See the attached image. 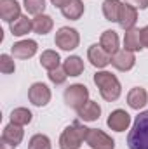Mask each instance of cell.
Segmentation results:
<instances>
[{"label": "cell", "instance_id": "5b68a950", "mask_svg": "<svg viewBox=\"0 0 148 149\" xmlns=\"http://www.w3.org/2000/svg\"><path fill=\"white\" fill-rule=\"evenodd\" d=\"M54 43L56 47H59L61 50H73L78 47L80 43V35L75 28L70 26H63L56 31V37H54Z\"/></svg>", "mask_w": 148, "mask_h": 149}, {"label": "cell", "instance_id": "6da1fadb", "mask_svg": "<svg viewBox=\"0 0 148 149\" xmlns=\"http://www.w3.org/2000/svg\"><path fill=\"white\" fill-rule=\"evenodd\" d=\"M94 83L99 88L101 97L108 102L117 101L122 94V87H120L118 78L115 74H111L110 71H98L94 74Z\"/></svg>", "mask_w": 148, "mask_h": 149}, {"label": "cell", "instance_id": "f1b7e54d", "mask_svg": "<svg viewBox=\"0 0 148 149\" xmlns=\"http://www.w3.org/2000/svg\"><path fill=\"white\" fill-rule=\"evenodd\" d=\"M49 80L52 81V83H56V85H61V83H65L66 81V78H68V74L65 73V70L63 68H58V70H52V71H49Z\"/></svg>", "mask_w": 148, "mask_h": 149}, {"label": "cell", "instance_id": "44dd1931", "mask_svg": "<svg viewBox=\"0 0 148 149\" xmlns=\"http://www.w3.org/2000/svg\"><path fill=\"white\" fill-rule=\"evenodd\" d=\"M61 14H63L66 19H72V21L80 19L82 14H84V3H82V0H70V2L61 9Z\"/></svg>", "mask_w": 148, "mask_h": 149}, {"label": "cell", "instance_id": "277c9868", "mask_svg": "<svg viewBox=\"0 0 148 149\" xmlns=\"http://www.w3.org/2000/svg\"><path fill=\"white\" fill-rule=\"evenodd\" d=\"M87 101H89V90H87V87L82 85V83L70 85V87L65 90V102H66L68 108H72L75 111H78Z\"/></svg>", "mask_w": 148, "mask_h": 149}, {"label": "cell", "instance_id": "2e32d148", "mask_svg": "<svg viewBox=\"0 0 148 149\" xmlns=\"http://www.w3.org/2000/svg\"><path fill=\"white\" fill-rule=\"evenodd\" d=\"M23 137H25V130H23V127H19V125H16V123H9V125L4 128V132H2V139H4L5 142H9V144L16 146V148H18V144L23 141Z\"/></svg>", "mask_w": 148, "mask_h": 149}, {"label": "cell", "instance_id": "cb8c5ba5", "mask_svg": "<svg viewBox=\"0 0 148 149\" xmlns=\"http://www.w3.org/2000/svg\"><path fill=\"white\" fill-rule=\"evenodd\" d=\"M59 63H61V59H59V54L56 50H44L42 56H40V64L47 71L58 70L59 68Z\"/></svg>", "mask_w": 148, "mask_h": 149}, {"label": "cell", "instance_id": "83f0119b", "mask_svg": "<svg viewBox=\"0 0 148 149\" xmlns=\"http://www.w3.org/2000/svg\"><path fill=\"white\" fill-rule=\"evenodd\" d=\"M0 71L4 74H11L16 71V64H14V57H11L9 54H2L0 56Z\"/></svg>", "mask_w": 148, "mask_h": 149}, {"label": "cell", "instance_id": "ffe728a7", "mask_svg": "<svg viewBox=\"0 0 148 149\" xmlns=\"http://www.w3.org/2000/svg\"><path fill=\"white\" fill-rule=\"evenodd\" d=\"M120 0H105L103 2V16L106 21L111 23H118V16H120V9H122Z\"/></svg>", "mask_w": 148, "mask_h": 149}, {"label": "cell", "instance_id": "ac0fdd59", "mask_svg": "<svg viewBox=\"0 0 148 149\" xmlns=\"http://www.w3.org/2000/svg\"><path fill=\"white\" fill-rule=\"evenodd\" d=\"M33 30V21L28 19V16H19L16 21L11 23V33L14 37H25Z\"/></svg>", "mask_w": 148, "mask_h": 149}, {"label": "cell", "instance_id": "d6986e66", "mask_svg": "<svg viewBox=\"0 0 148 149\" xmlns=\"http://www.w3.org/2000/svg\"><path fill=\"white\" fill-rule=\"evenodd\" d=\"M99 45H101L108 54L113 56V54L118 50V35H117V31H113V30L103 31V33H101V38H99Z\"/></svg>", "mask_w": 148, "mask_h": 149}, {"label": "cell", "instance_id": "9c48e42d", "mask_svg": "<svg viewBox=\"0 0 148 149\" xmlns=\"http://www.w3.org/2000/svg\"><path fill=\"white\" fill-rule=\"evenodd\" d=\"M136 64V56L134 52L131 50H117L113 56H111V66L118 71H129L132 70Z\"/></svg>", "mask_w": 148, "mask_h": 149}, {"label": "cell", "instance_id": "484cf974", "mask_svg": "<svg viewBox=\"0 0 148 149\" xmlns=\"http://www.w3.org/2000/svg\"><path fill=\"white\" fill-rule=\"evenodd\" d=\"M23 5L32 16H40L45 10V0H23Z\"/></svg>", "mask_w": 148, "mask_h": 149}, {"label": "cell", "instance_id": "603a6c76", "mask_svg": "<svg viewBox=\"0 0 148 149\" xmlns=\"http://www.w3.org/2000/svg\"><path fill=\"white\" fill-rule=\"evenodd\" d=\"M52 26H54V21H52V17L47 16V14L35 16V19H33V31H35L37 35H47V33L52 30Z\"/></svg>", "mask_w": 148, "mask_h": 149}, {"label": "cell", "instance_id": "8fae6325", "mask_svg": "<svg viewBox=\"0 0 148 149\" xmlns=\"http://www.w3.org/2000/svg\"><path fill=\"white\" fill-rule=\"evenodd\" d=\"M106 125L115 132H124L131 125V114L127 111H124V109H115V111L110 113V116L106 120Z\"/></svg>", "mask_w": 148, "mask_h": 149}, {"label": "cell", "instance_id": "4316f807", "mask_svg": "<svg viewBox=\"0 0 148 149\" xmlns=\"http://www.w3.org/2000/svg\"><path fill=\"white\" fill-rule=\"evenodd\" d=\"M28 149H51V139L44 134H37L30 139Z\"/></svg>", "mask_w": 148, "mask_h": 149}, {"label": "cell", "instance_id": "e0dca14e", "mask_svg": "<svg viewBox=\"0 0 148 149\" xmlns=\"http://www.w3.org/2000/svg\"><path fill=\"white\" fill-rule=\"evenodd\" d=\"M77 113H78V118L84 121H96L101 114V106L96 101H87Z\"/></svg>", "mask_w": 148, "mask_h": 149}, {"label": "cell", "instance_id": "3957f363", "mask_svg": "<svg viewBox=\"0 0 148 149\" xmlns=\"http://www.w3.org/2000/svg\"><path fill=\"white\" fill-rule=\"evenodd\" d=\"M89 134V128L80 125L78 121L72 123L70 127H66L59 137V148L61 149H78L82 146V142L85 141Z\"/></svg>", "mask_w": 148, "mask_h": 149}, {"label": "cell", "instance_id": "9a60e30c", "mask_svg": "<svg viewBox=\"0 0 148 149\" xmlns=\"http://www.w3.org/2000/svg\"><path fill=\"white\" fill-rule=\"evenodd\" d=\"M124 47H125V50L140 52V50L143 49V42H141V30H138V28L125 30V35H124Z\"/></svg>", "mask_w": 148, "mask_h": 149}, {"label": "cell", "instance_id": "4dcf8cb0", "mask_svg": "<svg viewBox=\"0 0 148 149\" xmlns=\"http://www.w3.org/2000/svg\"><path fill=\"white\" fill-rule=\"evenodd\" d=\"M141 42H143V47H148V26L141 28Z\"/></svg>", "mask_w": 148, "mask_h": 149}, {"label": "cell", "instance_id": "1f68e13d", "mask_svg": "<svg viewBox=\"0 0 148 149\" xmlns=\"http://www.w3.org/2000/svg\"><path fill=\"white\" fill-rule=\"evenodd\" d=\"M68 2H70V0H51V3H52L54 7H59V9H63Z\"/></svg>", "mask_w": 148, "mask_h": 149}, {"label": "cell", "instance_id": "8992f818", "mask_svg": "<svg viewBox=\"0 0 148 149\" xmlns=\"http://www.w3.org/2000/svg\"><path fill=\"white\" fill-rule=\"evenodd\" d=\"M87 146L92 149H113L115 148V141L110 135H106L103 130L99 128H89V134L85 137Z\"/></svg>", "mask_w": 148, "mask_h": 149}, {"label": "cell", "instance_id": "d6a6232c", "mask_svg": "<svg viewBox=\"0 0 148 149\" xmlns=\"http://www.w3.org/2000/svg\"><path fill=\"white\" fill-rule=\"evenodd\" d=\"M0 149H16V146H12V144L5 142V141L2 139V141H0Z\"/></svg>", "mask_w": 148, "mask_h": 149}, {"label": "cell", "instance_id": "30bf717a", "mask_svg": "<svg viewBox=\"0 0 148 149\" xmlns=\"http://www.w3.org/2000/svg\"><path fill=\"white\" fill-rule=\"evenodd\" d=\"M37 49L38 43L35 40H21L11 47V52H12V57L16 59H30L37 54Z\"/></svg>", "mask_w": 148, "mask_h": 149}, {"label": "cell", "instance_id": "ba28073f", "mask_svg": "<svg viewBox=\"0 0 148 149\" xmlns=\"http://www.w3.org/2000/svg\"><path fill=\"white\" fill-rule=\"evenodd\" d=\"M28 99H30V102H32L33 106L42 108V106L49 104V101H51V90H49V87H47L45 83L37 81V83H33V85L30 87V90H28Z\"/></svg>", "mask_w": 148, "mask_h": 149}, {"label": "cell", "instance_id": "7a4b0ae2", "mask_svg": "<svg viewBox=\"0 0 148 149\" xmlns=\"http://www.w3.org/2000/svg\"><path fill=\"white\" fill-rule=\"evenodd\" d=\"M129 149H148V111L140 113L127 135Z\"/></svg>", "mask_w": 148, "mask_h": 149}, {"label": "cell", "instance_id": "52a82bcc", "mask_svg": "<svg viewBox=\"0 0 148 149\" xmlns=\"http://www.w3.org/2000/svg\"><path fill=\"white\" fill-rule=\"evenodd\" d=\"M87 59H89V63H91L94 68L103 70V68H106L111 63V54H108L101 45L94 43V45H91V47L87 49Z\"/></svg>", "mask_w": 148, "mask_h": 149}, {"label": "cell", "instance_id": "7402d4cb", "mask_svg": "<svg viewBox=\"0 0 148 149\" xmlns=\"http://www.w3.org/2000/svg\"><path fill=\"white\" fill-rule=\"evenodd\" d=\"M63 70L68 76H80L84 73V61L78 56H70L63 63Z\"/></svg>", "mask_w": 148, "mask_h": 149}, {"label": "cell", "instance_id": "4fadbf2b", "mask_svg": "<svg viewBox=\"0 0 148 149\" xmlns=\"http://www.w3.org/2000/svg\"><path fill=\"white\" fill-rule=\"evenodd\" d=\"M0 16L5 23H12L21 16V5L16 0H0Z\"/></svg>", "mask_w": 148, "mask_h": 149}, {"label": "cell", "instance_id": "f546056e", "mask_svg": "<svg viewBox=\"0 0 148 149\" xmlns=\"http://www.w3.org/2000/svg\"><path fill=\"white\" fill-rule=\"evenodd\" d=\"M125 3H131L132 7H136V9H148V0H124Z\"/></svg>", "mask_w": 148, "mask_h": 149}, {"label": "cell", "instance_id": "d4e9b609", "mask_svg": "<svg viewBox=\"0 0 148 149\" xmlns=\"http://www.w3.org/2000/svg\"><path fill=\"white\" fill-rule=\"evenodd\" d=\"M32 111L26 108H16L14 111L11 113V123H16L19 127H25L32 121Z\"/></svg>", "mask_w": 148, "mask_h": 149}, {"label": "cell", "instance_id": "5bb4252c", "mask_svg": "<svg viewBox=\"0 0 148 149\" xmlns=\"http://www.w3.org/2000/svg\"><path fill=\"white\" fill-rule=\"evenodd\" d=\"M147 102H148V94L143 87H134V88L129 90V94H127V104H129V108L140 111L141 108H145Z\"/></svg>", "mask_w": 148, "mask_h": 149}, {"label": "cell", "instance_id": "7c38bea8", "mask_svg": "<svg viewBox=\"0 0 148 149\" xmlns=\"http://www.w3.org/2000/svg\"><path fill=\"white\" fill-rule=\"evenodd\" d=\"M136 21H138V9L132 7L131 3H125V2H124V3H122V9H120V16H118V24H120V28L131 30V28H134Z\"/></svg>", "mask_w": 148, "mask_h": 149}]
</instances>
